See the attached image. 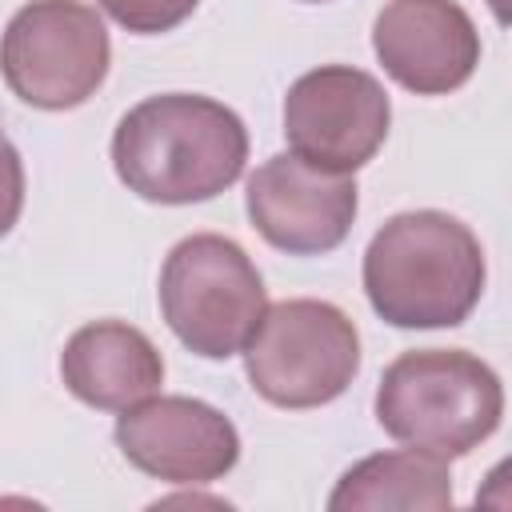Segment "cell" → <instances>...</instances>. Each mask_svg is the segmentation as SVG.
Segmentation results:
<instances>
[{
  "instance_id": "cell-1",
  "label": "cell",
  "mask_w": 512,
  "mask_h": 512,
  "mask_svg": "<svg viewBox=\"0 0 512 512\" xmlns=\"http://www.w3.org/2000/svg\"><path fill=\"white\" fill-rule=\"evenodd\" d=\"M244 120L200 92H160L116 120L112 168L148 204H204L244 176Z\"/></svg>"
},
{
  "instance_id": "cell-2",
  "label": "cell",
  "mask_w": 512,
  "mask_h": 512,
  "mask_svg": "<svg viewBox=\"0 0 512 512\" xmlns=\"http://www.w3.org/2000/svg\"><path fill=\"white\" fill-rule=\"evenodd\" d=\"M364 296L392 328H456L484 296L488 264L476 232L440 212L388 216L364 248Z\"/></svg>"
},
{
  "instance_id": "cell-3",
  "label": "cell",
  "mask_w": 512,
  "mask_h": 512,
  "mask_svg": "<svg viewBox=\"0 0 512 512\" xmlns=\"http://www.w3.org/2000/svg\"><path fill=\"white\" fill-rule=\"evenodd\" d=\"M372 408L376 424L404 448L456 460L500 428L504 384L492 364L464 348H412L384 368Z\"/></svg>"
},
{
  "instance_id": "cell-4",
  "label": "cell",
  "mask_w": 512,
  "mask_h": 512,
  "mask_svg": "<svg viewBox=\"0 0 512 512\" xmlns=\"http://www.w3.org/2000/svg\"><path fill=\"white\" fill-rule=\"evenodd\" d=\"M156 300L172 336L204 360L244 352L268 308L260 268L220 232H192L172 244L160 268Z\"/></svg>"
},
{
  "instance_id": "cell-5",
  "label": "cell",
  "mask_w": 512,
  "mask_h": 512,
  "mask_svg": "<svg viewBox=\"0 0 512 512\" xmlns=\"http://www.w3.org/2000/svg\"><path fill=\"white\" fill-rule=\"evenodd\" d=\"M244 372L252 392L276 408L332 404L360 372V332L328 300L296 296L268 304L244 344Z\"/></svg>"
},
{
  "instance_id": "cell-6",
  "label": "cell",
  "mask_w": 512,
  "mask_h": 512,
  "mask_svg": "<svg viewBox=\"0 0 512 512\" xmlns=\"http://www.w3.org/2000/svg\"><path fill=\"white\" fill-rule=\"evenodd\" d=\"M112 64L104 16L84 0H32L0 36V76L16 100L68 112L96 96Z\"/></svg>"
},
{
  "instance_id": "cell-7",
  "label": "cell",
  "mask_w": 512,
  "mask_h": 512,
  "mask_svg": "<svg viewBox=\"0 0 512 512\" xmlns=\"http://www.w3.org/2000/svg\"><path fill=\"white\" fill-rule=\"evenodd\" d=\"M392 100L384 84L352 64H320L292 80L284 96L288 148L328 172L364 168L388 140Z\"/></svg>"
},
{
  "instance_id": "cell-8",
  "label": "cell",
  "mask_w": 512,
  "mask_h": 512,
  "mask_svg": "<svg viewBox=\"0 0 512 512\" xmlns=\"http://www.w3.org/2000/svg\"><path fill=\"white\" fill-rule=\"evenodd\" d=\"M252 228L288 256H324L340 248L360 212L352 172H328L296 152L268 156L244 184Z\"/></svg>"
},
{
  "instance_id": "cell-9",
  "label": "cell",
  "mask_w": 512,
  "mask_h": 512,
  "mask_svg": "<svg viewBox=\"0 0 512 512\" xmlns=\"http://www.w3.org/2000/svg\"><path fill=\"white\" fill-rule=\"evenodd\" d=\"M120 456L164 484H212L240 460L236 424L196 396H148L116 420Z\"/></svg>"
},
{
  "instance_id": "cell-10",
  "label": "cell",
  "mask_w": 512,
  "mask_h": 512,
  "mask_svg": "<svg viewBox=\"0 0 512 512\" xmlns=\"http://www.w3.org/2000/svg\"><path fill=\"white\" fill-rule=\"evenodd\" d=\"M384 72L416 96L464 88L480 64V32L456 0H388L372 24Z\"/></svg>"
},
{
  "instance_id": "cell-11",
  "label": "cell",
  "mask_w": 512,
  "mask_h": 512,
  "mask_svg": "<svg viewBox=\"0 0 512 512\" xmlns=\"http://www.w3.org/2000/svg\"><path fill=\"white\" fill-rule=\"evenodd\" d=\"M64 388L100 412H124L164 384L160 348L124 320H92L76 328L60 352Z\"/></svg>"
},
{
  "instance_id": "cell-12",
  "label": "cell",
  "mask_w": 512,
  "mask_h": 512,
  "mask_svg": "<svg viewBox=\"0 0 512 512\" xmlns=\"http://www.w3.org/2000/svg\"><path fill=\"white\" fill-rule=\"evenodd\" d=\"M332 512L348 508H452V472L448 460L420 452V448H400V452H376L352 464L332 496Z\"/></svg>"
},
{
  "instance_id": "cell-13",
  "label": "cell",
  "mask_w": 512,
  "mask_h": 512,
  "mask_svg": "<svg viewBox=\"0 0 512 512\" xmlns=\"http://www.w3.org/2000/svg\"><path fill=\"white\" fill-rule=\"evenodd\" d=\"M120 28L136 32V36H160L172 32L176 24H184L200 0H96Z\"/></svg>"
},
{
  "instance_id": "cell-14",
  "label": "cell",
  "mask_w": 512,
  "mask_h": 512,
  "mask_svg": "<svg viewBox=\"0 0 512 512\" xmlns=\"http://www.w3.org/2000/svg\"><path fill=\"white\" fill-rule=\"evenodd\" d=\"M20 212H24V160L0 124V240L16 228Z\"/></svg>"
},
{
  "instance_id": "cell-15",
  "label": "cell",
  "mask_w": 512,
  "mask_h": 512,
  "mask_svg": "<svg viewBox=\"0 0 512 512\" xmlns=\"http://www.w3.org/2000/svg\"><path fill=\"white\" fill-rule=\"evenodd\" d=\"M488 4H492L496 20H500V24H508V0H488Z\"/></svg>"
},
{
  "instance_id": "cell-16",
  "label": "cell",
  "mask_w": 512,
  "mask_h": 512,
  "mask_svg": "<svg viewBox=\"0 0 512 512\" xmlns=\"http://www.w3.org/2000/svg\"><path fill=\"white\" fill-rule=\"evenodd\" d=\"M304 4H324V0H304Z\"/></svg>"
}]
</instances>
